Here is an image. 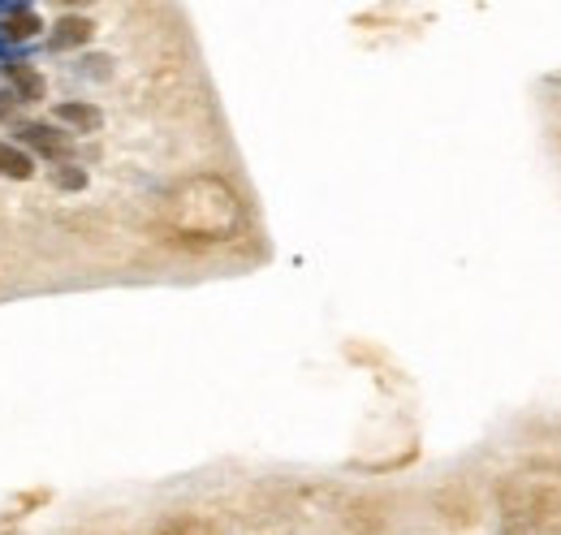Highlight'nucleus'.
<instances>
[{
	"mask_svg": "<svg viewBox=\"0 0 561 535\" xmlns=\"http://www.w3.org/2000/svg\"><path fill=\"white\" fill-rule=\"evenodd\" d=\"M4 78L13 82V100L18 104H35L44 95V78L26 66V61H4Z\"/></svg>",
	"mask_w": 561,
	"mask_h": 535,
	"instance_id": "2",
	"label": "nucleus"
},
{
	"mask_svg": "<svg viewBox=\"0 0 561 535\" xmlns=\"http://www.w3.org/2000/svg\"><path fill=\"white\" fill-rule=\"evenodd\" d=\"M18 138L26 143V147H35L39 156H53V160H70L73 143L66 138L61 130H53V126H39V122H31V126H22Z\"/></svg>",
	"mask_w": 561,
	"mask_h": 535,
	"instance_id": "1",
	"label": "nucleus"
},
{
	"mask_svg": "<svg viewBox=\"0 0 561 535\" xmlns=\"http://www.w3.org/2000/svg\"><path fill=\"white\" fill-rule=\"evenodd\" d=\"M87 35H91V22L87 18H66V22H57V35L48 39V48H73Z\"/></svg>",
	"mask_w": 561,
	"mask_h": 535,
	"instance_id": "4",
	"label": "nucleus"
},
{
	"mask_svg": "<svg viewBox=\"0 0 561 535\" xmlns=\"http://www.w3.org/2000/svg\"><path fill=\"white\" fill-rule=\"evenodd\" d=\"M57 117H61V122H73V126H82V130H100V113H95L91 104H61Z\"/></svg>",
	"mask_w": 561,
	"mask_h": 535,
	"instance_id": "5",
	"label": "nucleus"
},
{
	"mask_svg": "<svg viewBox=\"0 0 561 535\" xmlns=\"http://www.w3.org/2000/svg\"><path fill=\"white\" fill-rule=\"evenodd\" d=\"M9 48H13V39H9V31H4V26H0V57H4V53H9Z\"/></svg>",
	"mask_w": 561,
	"mask_h": 535,
	"instance_id": "7",
	"label": "nucleus"
},
{
	"mask_svg": "<svg viewBox=\"0 0 561 535\" xmlns=\"http://www.w3.org/2000/svg\"><path fill=\"white\" fill-rule=\"evenodd\" d=\"M31 173H35V160H31L22 147L0 143V178H18V182H26Z\"/></svg>",
	"mask_w": 561,
	"mask_h": 535,
	"instance_id": "3",
	"label": "nucleus"
},
{
	"mask_svg": "<svg viewBox=\"0 0 561 535\" xmlns=\"http://www.w3.org/2000/svg\"><path fill=\"white\" fill-rule=\"evenodd\" d=\"M13 104H18L13 95H0V117H9V113H13Z\"/></svg>",
	"mask_w": 561,
	"mask_h": 535,
	"instance_id": "6",
	"label": "nucleus"
}]
</instances>
